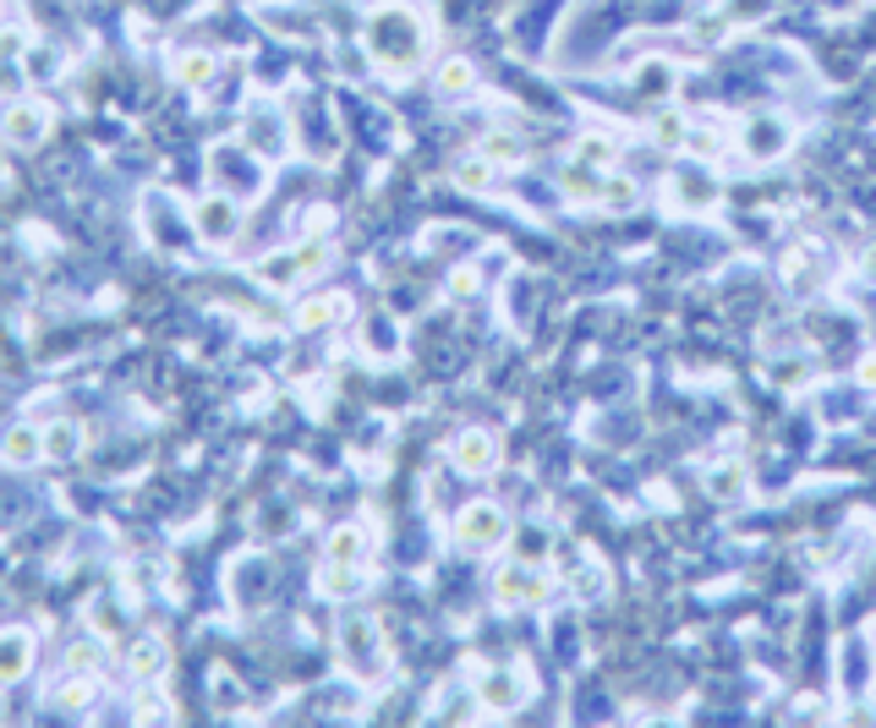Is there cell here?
Segmentation results:
<instances>
[{
    "mask_svg": "<svg viewBox=\"0 0 876 728\" xmlns=\"http://www.w3.org/2000/svg\"><path fill=\"white\" fill-rule=\"evenodd\" d=\"M362 44L378 66L389 72H417L423 55H428V22L412 11V6H378L367 11L362 22Z\"/></svg>",
    "mask_w": 876,
    "mask_h": 728,
    "instance_id": "6da1fadb",
    "label": "cell"
},
{
    "mask_svg": "<svg viewBox=\"0 0 876 728\" xmlns=\"http://www.w3.org/2000/svg\"><path fill=\"white\" fill-rule=\"evenodd\" d=\"M515 532V515L504 510V499H466L449 521V543L460 554H504Z\"/></svg>",
    "mask_w": 876,
    "mask_h": 728,
    "instance_id": "7a4b0ae2",
    "label": "cell"
},
{
    "mask_svg": "<svg viewBox=\"0 0 876 728\" xmlns=\"http://www.w3.org/2000/svg\"><path fill=\"white\" fill-rule=\"evenodd\" d=\"M554 591H559V581H554L548 570H532V565L504 559V565L493 570V581H488V602H493L499 613H532V608H548Z\"/></svg>",
    "mask_w": 876,
    "mask_h": 728,
    "instance_id": "3957f363",
    "label": "cell"
},
{
    "mask_svg": "<svg viewBox=\"0 0 876 728\" xmlns=\"http://www.w3.org/2000/svg\"><path fill=\"white\" fill-rule=\"evenodd\" d=\"M340 663L356 674V679H384L389 668V641H384V624L373 613H345L340 619Z\"/></svg>",
    "mask_w": 876,
    "mask_h": 728,
    "instance_id": "277c9868",
    "label": "cell"
},
{
    "mask_svg": "<svg viewBox=\"0 0 876 728\" xmlns=\"http://www.w3.org/2000/svg\"><path fill=\"white\" fill-rule=\"evenodd\" d=\"M471 690H477L488 718H510V713H521L532 702V674H526V663L482 668V674H471Z\"/></svg>",
    "mask_w": 876,
    "mask_h": 728,
    "instance_id": "5b68a950",
    "label": "cell"
},
{
    "mask_svg": "<svg viewBox=\"0 0 876 728\" xmlns=\"http://www.w3.org/2000/svg\"><path fill=\"white\" fill-rule=\"evenodd\" d=\"M734 148H739L750 164H772V159H783V153L794 148V127H789V116L750 110V116L739 121V132H734Z\"/></svg>",
    "mask_w": 876,
    "mask_h": 728,
    "instance_id": "8992f818",
    "label": "cell"
},
{
    "mask_svg": "<svg viewBox=\"0 0 876 728\" xmlns=\"http://www.w3.org/2000/svg\"><path fill=\"white\" fill-rule=\"evenodd\" d=\"M449 465L460 471V477H493L499 465H504V438L493 433V428H460V433L449 438Z\"/></svg>",
    "mask_w": 876,
    "mask_h": 728,
    "instance_id": "52a82bcc",
    "label": "cell"
},
{
    "mask_svg": "<svg viewBox=\"0 0 876 728\" xmlns=\"http://www.w3.org/2000/svg\"><path fill=\"white\" fill-rule=\"evenodd\" d=\"M55 127V110L44 105V99H11L6 105V116H0V138L11 148H33L44 143V132Z\"/></svg>",
    "mask_w": 876,
    "mask_h": 728,
    "instance_id": "ba28073f",
    "label": "cell"
},
{
    "mask_svg": "<svg viewBox=\"0 0 876 728\" xmlns=\"http://www.w3.org/2000/svg\"><path fill=\"white\" fill-rule=\"evenodd\" d=\"M192 225H197V236H203V242L225 247V242H236V231H242V208H236V197H231V192H209V197H197Z\"/></svg>",
    "mask_w": 876,
    "mask_h": 728,
    "instance_id": "9c48e42d",
    "label": "cell"
},
{
    "mask_svg": "<svg viewBox=\"0 0 876 728\" xmlns=\"http://www.w3.org/2000/svg\"><path fill=\"white\" fill-rule=\"evenodd\" d=\"M242 148H247V153H258V159H280V153L291 148V127H286V116H280V110H253V116H247V127H242Z\"/></svg>",
    "mask_w": 876,
    "mask_h": 728,
    "instance_id": "30bf717a",
    "label": "cell"
},
{
    "mask_svg": "<svg viewBox=\"0 0 876 728\" xmlns=\"http://www.w3.org/2000/svg\"><path fill=\"white\" fill-rule=\"evenodd\" d=\"M477 88H482V72H477L471 55H444L434 66V94L444 105H466Z\"/></svg>",
    "mask_w": 876,
    "mask_h": 728,
    "instance_id": "8fae6325",
    "label": "cell"
},
{
    "mask_svg": "<svg viewBox=\"0 0 876 728\" xmlns=\"http://www.w3.org/2000/svg\"><path fill=\"white\" fill-rule=\"evenodd\" d=\"M449 186L466 192V197H488V192L499 186V164H493L482 148H466V153H455V164H449Z\"/></svg>",
    "mask_w": 876,
    "mask_h": 728,
    "instance_id": "7c38bea8",
    "label": "cell"
},
{
    "mask_svg": "<svg viewBox=\"0 0 876 728\" xmlns=\"http://www.w3.org/2000/svg\"><path fill=\"white\" fill-rule=\"evenodd\" d=\"M554 526H537V521H526V526H515L510 532V543H504V559H515V565H532V570H548L554 565Z\"/></svg>",
    "mask_w": 876,
    "mask_h": 728,
    "instance_id": "4fadbf2b",
    "label": "cell"
},
{
    "mask_svg": "<svg viewBox=\"0 0 876 728\" xmlns=\"http://www.w3.org/2000/svg\"><path fill=\"white\" fill-rule=\"evenodd\" d=\"M367 559H373V532L367 526L345 521V526H334L323 537V565H362L367 570Z\"/></svg>",
    "mask_w": 876,
    "mask_h": 728,
    "instance_id": "5bb4252c",
    "label": "cell"
},
{
    "mask_svg": "<svg viewBox=\"0 0 876 728\" xmlns=\"http://www.w3.org/2000/svg\"><path fill=\"white\" fill-rule=\"evenodd\" d=\"M674 83H680V72H674V61H663V55H647V61L630 72V94H635V99H652V105H663V99L674 94Z\"/></svg>",
    "mask_w": 876,
    "mask_h": 728,
    "instance_id": "9a60e30c",
    "label": "cell"
},
{
    "mask_svg": "<svg viewBox=\"0 0 876 728\" xmlns=\"http://www.w3.org/2000/svg\"><path fill=\"white\" fill-rule=\"evenodd\" d=\"M602 175L608 170H597V164H586V159H565L559 164V192L570 197V203H597V192H602Z\"/></svg>",
    "mask_w": 876,
    "mask_h": 728,
    "instance_id": "2e32d148",
    "label": "cell"
},
{
    "mask_svg": "<svg viewBox=\"0 0 876 728\" xmlns=\"http://www.w3.org/2000/svg\"><path fill=\"white\" fill-rule=\"evenodd\" d=\"M691 121H696V116H685L680 105H669V99H663V105H652L647 138L663 148V153H669V148H685V132H691Z\"/></svg>",
    "mask_w": 876,
    "mask_h": 728,
    "instance_id": "e0dca14e",
    "label": "cell"
},
{
    "mask_svg": "<svg viewBox=\"0 0 876 728\" xmlns=\"http://www.w3.org/2000/svg\"><path fill=\"white\" fill-rule=\"evenodd\" d=\"M702 482H707V493H713L718 504H739L745 488H750V471H745V460H713Z\"/></svg>",
    "mask_w": 876,
    "mask_h": 728,
    "instance_id": "ac0fdd59",
    "label": "cell"
},
{
    "mask_svg": "<svg viewBox=\"0 0 876 728\" xmlns=\"http://www.w3.org/2000/svg\"><path fill=\"white\" fill-rule=\"evenodd\" d=\"M351 312V296L329 291V296H307L301 307H296V329H329V323H340Z\"/></svg>",
    "mask_w": 876,
    "mask_h": 728,
    "instance_id": "d6986e66",
    "label": "cell"
},
{
    "mask_svg": "<svg viewBox=\"0 0 876 728\" xmlns=\"http://www.w3.org/2000/svg\"><path fill=\"white\" fill-rule=\"evenodd\" d=\"M175 83H181V88H192V94L214 88V83H220V55H209V50H186V55L175 61Z\"/></svg>",
    "mask_w": 876,
    "mask_h": 728,
    "instance_id": "ffe728a7",
    "label": "cell"
},
{
    "mask_svg": "<svg viewBox=\"0 0 876 728\" xmlns=\"http://www.w3.org/2000/svg\"><path fill=\"white\" fill-rule=\"evenodd\" d=\"M33 663V635L28 630H0V685L22 679Z\"/></svg>",
    "mask_w": 876,
    "mask_h": 728,
    "instance_id": "44dd1931",
    "label": "cell"
},
{
    "mask_svg": "<svg viewBox=\"0 0 876 728\" xmlns=\"http://www.w3.org/2000/svg\"><path fill=\"white\" fill-rule=\"evenodd\" d=\"M482 153L499 164V170H515V164H526V138L521 132H510V127H493V132H482Z\"/></svg>",
    "mask_w": 876,
    "mask_h": 728,
    "instance_id": "7402d4cb",
    "label": "cell"
},
{
    "mask_svg": "<svg viewBox=\"0 0 876 728\" xmlns=\"http://www.w3.org/2000/svg\"><path fill=\"white\" fill-rule=\"evenodd\" d=\"M811 378H816V373H811V356H778V362H767V384L783 389V395H800Z\"/></svg>",
    "mask_w": 876,
    "mask_h": 728,
    "instance_id": "603a6c76",
    "label": "cell"
},
{
    "mask_svg": "<svg viewBox=\"0 0 876 728\" xmlns=\"http://www.w3.org/2000/svg\"><path fill=\"white\" fill-rule=\"evenodd\" d=\"M570 597H576V602H602V597H608V570H602L591 554H581V565L570 570Z\"/></svg>",
    "mask_w": 876,
    "mask_h": 728,
    "instance_id": "cb8c5ba5",
    "label": "cell"
},
{
    "mask_svg": "<svg viewBox=\"0 0 876 728\" xmlns=\"http://www.w3.org/2000/svg\"><path fill=\"white\" fill-rule=\"evenodd\" d=\"M0 454H6V460H17V465L39 460V454H44V428H33V422H17L11 433L0 438Z\"/></svg>",
    "mask_w": 876,
    "mask_h": 728,
    "instance_id": "d4e9b609",
    "label": "cell"
},
{
    "mask_svg": "<svg viewBox=\"0 0 876 728\" xmlns=\"http://www.w3.org/2000/svg\"><path fill=\"white\" fill-rule=\"evenodd\" d=\"M641 203V186L630 181V175H602V192H597V208H608V214H630Z\"/></svg>",
    "mask_w": 876,
    "mask_h": 728,
    "instance_id": "484cf974",
    "label": "cell"
},
{
    "mask_svg": "<svg viewBox=\"0 0 876 728\" xmlns=\"http://www.w3.org/2000/svg\"><path fill=\"white\" fill-rule=\"evenodd\" d=\"M674 186H680V203H685V208H713V203H718V181H713L707 170H680Z\"/></svg>",
    "mask_w": 876,
    "mask_h": 728,
    "instance_id": "4316f807",
    "label": "cell"
},
{
    "mask_svg": "<svg viewBox=\"0 0 876 728\" xmlns=\"http://www.w3.org/2000/svg\"><path fill=\"white\" fill-rule=\"evenodd\" d=\"M77 449H83V422L61 417V422L44 428V454H50V460H77Z\"/></svg>",
    "mask_w": 876,
    "mask_h": 728,
    "instance_id": "83f0119b",
    "label": "cell"
},
{
    "mask_svg": "<svg viewBox=\"0 0 876 728\" xmlns=\"http://www.w3.org/2000/svg\"><path fill=\"white\" fill-rule=\"evenodd\" d=\"M570 153H576V159H586V164H597V170H613V164H619V143H613L608 132H581Z\"/></svg>",
    "mask_w": 876,
    "mask_h": 728,
    "instance_id": "f1b7e54d",
    "label": "cell"
},
{
    "mask_svg": "<svg viewBox=\"0 0 876 728\" xmlns=\"http://www.w3.org/2000/svg\"><path fill=\"white\" fill-rule=\"evenodd\" d=\"M691 39H696L702 50H718V44L734 39V22L724 11H702V17H691Z\"/></svg>",
    "mask_w": 876,
    "mask_h": 728,
    "instance_id": "f546056e",
    "label": "cell"
},
{
    "mask_svg": "<svg viewBox=\"0 0 876 728\" xmlns=\"http://www.w3.org/2000/svg\"><path fill=\"white\" fill-rule=\"evenodd\" d=\"M127 668H132L138 679H159V674H164V641H153V635H143V641L132 646Z\"/></svg>",
    "mask_w": 876,
    "mask_h": 728,
    "instance_id": "4dcf8cb0",
    "label": "cell"
},
{
    "mask_svg": "<svg viewBox=\"0 0 876 728\" xmlns=\"http://www.w3.org/2000/svg\"><path fill=\"white\" fill-rule=\"evenodd\" d=\"M444 296H449L455 307H466V301H477V296H482V269H471V264H460V269H449V280H444Z\"/></svg>",
    "mask_w": 876,
    "mask_h": 728,
    "instance_id": "1f68e13d",
    "label": "cell"
},
{
    "mask_svg": "<svg viewBox=\"0 0 876 728\" xmlns=\"http://www.w3.org/2000/svg\"><path fill=\"white\" fill-rule=\"evenodd\" d=\"M318 586H323L329 597H356V591H362V565H323Z\"/></svg>",
    "mask_w": 876,
    "mask_h": 728,
    "instance_id": "d6a6232c",
    "label": "cell"
},
{
    "mask_svg": "<svg viewBox=\"0 0 876 728\" xmlns=\"http://www.w3.org/2000/svg\"><path fill=\"white\" fill-rule=\"evenodd\" d=\"M680 153H691V159H718L724 153V132L713 127L707 132V121H691V132H685V148Z\"/></svg>",
    "mask_w": 876,
    "mask_h": 728,
    "instance_id": "836d02e7",
    "label": "cell"
},
{
    "mask_svg": "<svg viewBox=\"0 0 876 728\" xmlns=\"http://www.w3.org/2000/svg\"><path fill=\"white\" fill-rule=\"evenodd\" d=\"M718 11L729 17L734 28H745V22H767V17H772V0H724Z\"/></svg>",
    "mask_w": 876,
    "mask_h": 728,
    "instance_id": "e575fe53",
    "label": "cell"
},
{
    "mask_svg": "<svg viewBox=\"0 0 876 728\" xmlns=\"http://www.w3.org/2000/svg\"><path fill=\"white\" fill-rule=\"evenodd\" d=\"M55 707H61V713H83V707H94V685H88V674H72V685L55 696Z\"/></svg>",
    "mask_w": 876,
    "mask_h": 728,
    "instance_id": "d590c367",
    "label": "cell"
},
{
    "mask_svg": "<svg viewBox=\"0 0 876 728\" xmlns=\"http://www.w3.org/2000/svg\"><path fill=\"white\" fill-rule=\"evenodd\" d=\"M855 389H866V395H876V351H866V356L855 362Z\"/></svg>",
    "mask_w": 876,
    "mask_h": 728,
    "instance_id": "8d00e7d4",
    "label": "cell"
},
{
    "mask_svg": "<svg viewBox=\"0 0 876 728\" xmlns=\"http://www.w3.org/2000/svg\"><path fill=\"white\" fill-rule=\"evenodd\" d=\"M861 280H872V286H876V242L861 253Z\"/></svg>",
    "mask_w": 876,
    "mask_h": 728,
    "instance_id": "74e56055",
    "label": "cell"
},
{
    "mask_svg": "<svg viewBox=\"0 0 876 728\" xmlns=\"http://www.w3.org/2000/svg\"><path fill=\"white\" fill-rule=\"evenodd\" d=\"M22 50V33H0V55H17Z\"/></svg>",
    "mask_w": 876,
    "mask_h": 728,
    "instance_id": "f35d334b",
    "label": "cell"
},
{
    "mask_svg": "<svg viewBox=\"0 0 876 728\" xmlns=\"http://www.w3.org/2000/svg\"><path fill=\"white\" fill-rule=\"evenodd\" d=\"M872 652H876V624H872Z\"/></svg>",
    "mask_w": 876,
    "mask_h": 728,
    "instance_id": "ab89813d",
    "label": "cell"
},
{
    "mask_svg": "<svg viewBox=\"0 0 876 728\" xmlns=\"http://www.w3.org/2000/svg\"><path fill=\"white\" fill-rule=\"evenodd\" d=\"M866 6H876V0H866Z\"/></svg>",
    "mask_w": 876,
    "mask_h": 728,
    "instance_id": "60d3db41",
    "label": "cell"
}]
</instances>
